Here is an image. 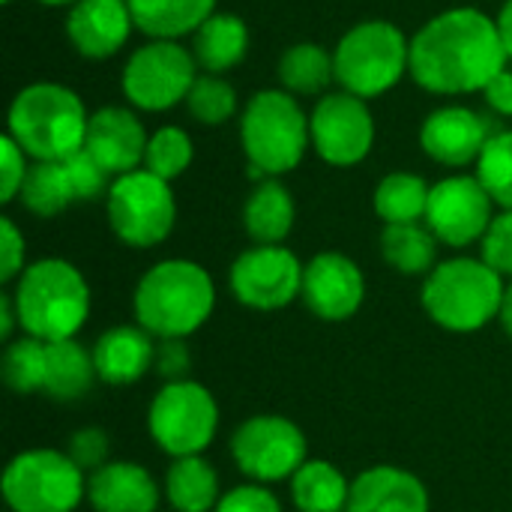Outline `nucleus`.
Segmentation results:
<instances>
[{"mask_svg":"<svg viewBox=\"0 0 512 512\" xmlns=\"http://www.w3.org/2000/svg\"><path fill=\"white\" fill-rule=\"evenodd\" d=\"M498 21L474 6H459L426 21L411 39V78L435 96L486 90L507 69Z\"/></svg>","mask_w":512,"mask_h":512,"instance_id":"obj_1","label":"nucleus"},{"mask_svg":"<svg viewBox=\"0 0 512 512\" xmlns=\"http://www.w3.org/2000/svg\"><path fill=\"white\" fill-rule=\"evenodd\" d=\"M36 3H42V6H75L78 0H36Z\"/></svg>","mask_w":512,"mask_h":512,"instance_id":"obj_48","label":"nucleus"},{"mask_svg":"<svg viewBox=\"0 0 512 512\" xmlns=\"http://www.w3.org/2000/svg\"><path fill=\"white\" fill-rule=\"evenodd\" d=\"M381 255L402 276H429L438 267V237L429 225H384Z\"/></svg>","mask_w":512,"mask_h":512,"instance_id":"obj_29","label":"nucleus"},{"mask_svg":"<svg viewBox=\"0 0 512 512\" xmlns=\"http://www.w3.org/2000/svg\"><path fill=\"white\" fill-rule=\"evenodd\" d=\"M63 171H66V180H69L75 201H93L99 195H108V189L114 183L111 174L87 150H78L69 159H63Z\"/></svg>","mask_w":512,"mask_h":512,"instance_id":"obj_37","label":"nucleus"},{"mask_svg":"<svg viewBox=\"0 0 512 512\" xmlns=\"http://www.w3.org/2000/svg\"><path fill=\"white\" fill-rule=\"evenodd\" d=\"M483 96H486V102H489V108H492V111H498L501 117H512V72L510 69L498 72V75H495V78L486 84Z\"/></svg>","mask_w":512,"mask_h":512,"instance_id":"obj_44","label":"nucleus"},{"mask_svg":"<svg viewBox=\"0 0 512 512\" xmlns=\"http://www.w3.org/2000/svg\"><path fill=\"white\" fill-rule=\"evenodd\" d=\"M96 375L111 387H129L141 381L156 360V342L144 327L120 324L105 330L93 345Z\"/></svg>","mask_w":512,"mask_h":512,"instance_id":"obj_22","label":"nucleus"},{"mask_svg":"<svg viewBox=\"0 0 512 512\" xmlns=\"http://www.w3.org/2000/svg\"><path fill=\"white\" fill-rule=\"evenodd\" d=\"M90 114L81 96L63 84L39 81L9 105V132L33 162H63L84 150Z\"/></svg>","mask_w":512,"mask_h":512,"instance_id":"obj_4","label":"nucleus"},{"mask_svg":"<svg viewBox=\"0 0 512 512\" xmlns=\"http://www.w3.org/2000/svg\"><path fill=\"white\" fill-rule=\"evenodd\" d=\"M147 426L156 447L171 459L201 456L219 432L216 396L198 381H171L153 396Z\"/></svg>","mask_w":512,"mask_h":512,"instance_id":"obj_9","label":"nucleus"},{"mask_svg":"<svg viewBox=\"0 0 512 512\" xmlns=\"http://www.w3.org/2000/svg\"><path fill=\"white\" fill-rule=\"evenodd\" d=\"M240 141L249 174L258 183L288 174L303 162L312 144L309 117L288 90H258L243 108Z\"/></svg>","mask_w":512,"mask_h":512,"instance_id":"obj_5","label":"nucleus"},{"mask_svg":"<svg viewBox=\"0 0 512 512\" xmlns=\"http://www.w3.org/2000/svg\"><path fill=\"white\" fill-rule=\"evenodd\" d=\"M0 147H3L0 201H3V204H12V201L21 195V186H24V177H27L30 165H27V153L18 147V141H15L12 135H3V138H0Z\"/></svg>","mask_w":512,"mask_h":512,"instance_id":"obj_41","label":"nucleus"},{"mask_svg":"<svg viewBox=\"0 0 512 512\" xmlns=\"http://www.w3.org/2000/svg\"><path fill=\"white\" fill-rule=\"evenodd\" d=\"M231 459L252 483L291 480L309 462L303 429L282 414H255L231 435Z\"/></svg>","mask_w":512,"mask_h":512,"instance_id":"obj_11","label":"nucleus"},{"mask_svg":"<svg viewBox=\"0 0 512 512\" xmlns=\"http://www.w3.org/2000/svg\"><path fill=\"white\" fill-rule=\"evenodd\" d=\"M315 153L336 168L360 165L375 144V120L366 99L339 90L324 93L309 117Z\"/></svg>","mask_w":512,"mask_h":512,"instance_id":"obj_14","label":"nucleus"},{"mask_svg":"<svg viewBox=\"0 0 512 512\" xmlns=\"http://www.w3.org/2000/svg\"><path fill=\"white\" fill-rule=\"evenodd\" d=\"M195 54L174 39H150L123 66L120 87L141 111H168L186 102L198 78Z\"/></svg>","mask_w":512,"mask_h":512,"instance_id":"obj_12","label":"nucleus"},{"mask_svg":"<svg viewBox=\"0 0 512 512\" xmlns=\"http://www.w3.org/2000/svg\"><path fill=\"white\" fill-rule=\"evenodd\" d=\"M174 512H213L222 501L219 474L204 456L174 459L162 486Z\"/></svg>","mask_w":512,"mask_h":512,"instance_id":"obj_26","label":"nucleus"},{"mask_svg":"<svg viewBox=\"0 0 512 512\" xmlns=\"http://www.w3.org/2000/svg\"><path fill=\"white\" fill-rule=\"evenodd\" d=\"M498 33H501V42H504V48H507V57L512 60V0H507L504 6H501V12H498Z\"/></svg>","mask_w":512,"mask_h":512,"instance_id":"obj_46","label":"nucleus"},{"mask_svg":"<svg viewBox=\"0 0 512 512\" xmlns=\"http://www.w3.org/2000/svg\"><path fill=\"white\" fill-rule=\"evenodd\" d=\"M96 360L75 339L48 342V372H45V396L57 402H75L90 393L96 381Z\"/></svg>","mask_w":512,"mask_h":512,"instance_id":"obj_27","label":"nucleus"},{"mask_svg":"<svg viewBox=\"0 0 512 512\" xmlns=\"http://www.w3.org/2000/svg\"><path fill=\"white\" fill-rule=\"evenodd\" d=\"M294 216L297 207L291 192L273 177L261 180L243 204V228L255 246H282L294 228Z\"/></svg>","mask_w":512,"mask_h":512,"instance_id":"obj_24","label":"nucleus"},{"mask_svg":"<svg viewBox=\"0 0 512 512\" xmlns=\"http://www.w3.org/2000/svg\"><path fill=\"white\" fill-rule=\"evenodd\" d=\"M18 327L39 342L75 339L90 318V285L63 258H42L15 279Z\"/></svg>","mask_w":512,"mask_h":512,"instance_id":"obj_3","label":"nucleus"},{"mask_svg":"<svg viewBox=\"0 0 512 512\" xmlns=\"http://www.w3.org/2000/svg\"><path fill=\"white\" fill-rule=\"evenodd\" d=\"M18 198L39 219H51V216L63 213L75 201L66 171H63V162H33Z\"/></svg>","mask_w":512,"mask_h":512,"instance_id":"obj_33","label":"nucleus"},{"mask_svg":"<svg viewBox=\"0 0 512 512\" xmlns=\"http://www.w3.org/2000/svg\"><path fill=\"white\" fill-rule=\"evenodd\" d=\"M477 180L498 207L512 210V129L489 138L483 156L477 159Z\"/></svg>","mask_w":512,"mask_h":512,"instance_id":"obj_35","label":"nucleus"},{"mask_svg":"<svg viewBox=\"0 0 512 512\" xmlns=\"http://www.w3.org/2000/svg\"><path fill=\"white\" fill-rule=\"evenodd\" d=\"M189 114L204 126H222L237 114V93L222 75H198L189 96Z\"/></svg>","mask_w":512,"mask_h":512,"instance_id":"obj_36","label":"nucleus"},{"mask_svg":"<svg viewBox=\"0 0 512 512\" xmlns=\"http://www.w3.org/2000/svg\"><path fill=\"white\" fill-rule=\"evenodd\" d=\"M135 321L156 339H186L198 333L216 309L210 273L186 258L153 264L132 297Z\"/></svg>","mask_w":512,"mask_h":512,"instance_id":"obj_2","label":"nucleus"},{"mask_svg":"<svg viewBox=\"0 0 512 512\" xmlns=\"http://www.w3.org/2000/svg\"><path fill=\"white\" fill-rule=\"evenodd\" d=\"M351 483L327 459H309L291 477V501L300 512H348Z\"/></svg>","mask_w":512,"mask_h":512,"instance_id":"obj_28","label":"nucleus"},{"mask_svg":"<svg viewBox=\"0 0 512 512\" xmlns=\"http://www.w3.org/2000/svg\"><path fill=\"white\" fill-rule=\"evenodd\" d=\"M432 186L411 171H393L375 186V213L384 225H408L426 219Z\"/></svg>","mask_w":512,"mask_h":512,"instance_id":"obj_31","label":"nucleus"},{"mask_svg":"<svg viewBox=\"0 0 512 512\" xmlns=\"http://www.w3.org/2000/svg\"><path fill=\"white\" fill-rule=\"evenodd\" d=\"M132 27L135 21L126 0H78L66 15L69 45L87 60L114 57L126 45Z\"/></svg>","mask_w":512,"mask_h":512,"instance_id":"obj_19","label":"nucleus"},{"mask_svg":"<svg viewBox=\"0 0 512 512\" xmlns=\"http://www.w3.org/2000/svg\"><path fill=\"white\" fill-rule=\"evenodd\" d=\"M489 138H492L489 123L465 105L438 108L420 126L423 153L447 168L474 165L483 156Z\"/></svg>","mask_w":512,"mask_h":512,"instance_id":"obj_18","label":"nucleus"},{"mask_svg":"<svg viewBox=\"0 0 512 512\" xmlns=\"http://www.w3.org/2000/svg\"><path fill=\"white\" fill-rule=\"evenodd\" d=\"M87 498V474L66 450H24L3 471L9 512H75Z\"/></svg>","mask_w":512,"mask_h":512,"instance_id":"obj_8","label":"nucleus"},{"mask_svg":"<svg viewBox=\"0 0 512 512\" xmlns=\"http://www.w3.org/2000/svg\"><path fill=\"white\" fill-rule=\"evenodd\" d=\"M303 267L285 246H252L234 258L228 285L237 303L255 312H276L300 297Z\"/></svg>","mask_w":512,"mask_h":512,"instance_id":"obj_13","label":"nucleus"},{"mask_svg":"<svg viewBox=\"0 0 512 512\" xmlns=\"http://www.w3.org/2000/svg\"><path fill=\"white\" fill-rule=\"evenodd\" d=\"M108 225L114 237L135 249H150L168 240L177 222V201L171 183L147 168L114 177L108 195Z\"/></svg>","mask_w":512,"mask_h":512,"instance_id":"obj_10","label":"nucleus"},{"mask_svg":"<svg viewBox=\"0 0 512 512\" xmlns=\"http://www.w3.org/2000/svg\"><path fill=\"white\" fill-rule=\"evenodd\" d=\"M156 480L135 462H108L87 477V501L96 512H156Z\"/></svg>","mask_w":512,"mask_h":512,"instance_id":"obj_21","label":"nucleus"},{"mask_svg":"<svg viewBox=\"0 0 512 512\" xmlns=\"http://www.w3.org/2000/svg\"><path fill=\"white\" fill-rule=\"evenodd\" d=\"M192 156H195L192 138L180 126H162L150 135L144 168L171 183L192 165Z\"/></svg>","mask_w":512,"mask_h":512,"instance_id":"obj_34","label":"nucleus"},{"mask_svg":"<svg viewBox=\"0 0 512 512\" xmlns=\"http://www.w3.org/2000/svg\"><path fill=\"white\" fill-rule=\"evenodd\" d=\"M15 324H18L15 300H12V294H0V339H3V342H12Z\"/></svg>","mask_w":512,"mask_h":512,"instance_id":"obj_45","label":"nucleus"},{"mask_svg":"<svg viewBox=\"0 0 512 512\" xmlns=\"http://www.w3.org/2000/svg\"><path fill=\"white\" fill-rule=\"evenodd\" d=\"M504 291V276L483 258H450L426 276L423 309L450 333H477L498 321Z\"/></svg>","mask_w":512,"mask_h":512,"instance_id":"obj_6","label":"nucleus"},{"mask_svg":"<svg viewBox=\"0 0 512 512\" xmlns=\"http://www.w3.org/2000/svg\"><path fill=\"white\" fill-rule=\"evenodd\" d=\"M483 261L504 279H512V210H504L492 219L483 237Z\"/></svg>","mask_w":512,"mask_h":512,"instance_id":"obj_39","label":"nucleus"},{"mask_svg":"<svg viewBox=\"0 0 512 512\" xmlns=\"http://www.w3.org/2000/svg\"><path fill=\"white\" fill-rule=\"evenodd\" d=\"M333 63L342 90L369 102L405 78L411 69V42L393 21H360L339 39Z\"/></svg>","mask_w":512,"mask_h":512,"instance_id":"obj_7","label":"nucleus"},{"mask_svg":"<svg viewBox=\"0 0 512 512\" xmlns=\"http://www.w3.org/2000/svg\"><path fill=\"white\" fill-rule=\"evenodd\" d=\"M3 3H12V0H3Z\"/></svg>","mask_w":512,"mask_h":512,"instance_id":"obj_49","label":"nucleus"},{"mask_svg":"<svg viewBox=\"0 0 512 512\" xmlns=\"http://www.w3.org/2000/svg\"><path fill=\"white\" fill-rule=\"evenodd\" d=\"M192 366V354L186 348L183 339H162L156 345V360L153 369L165 378V384L171 381H186V372Z\"/></svg>","mask_w":512,"mask_h":512,"instance_id":"obj_43","label":"nucleus"},{"mask_svg":"<svg viewBox=\"0 0 512 512\" xmlns=\"http://www.w3.org/2000/svg\"><path fill=\"white\" fill-rule=\"evenodd\" d=\"M498 321H501V327H504V333L512 339V282L507 285V291H504V306H501V315H498Z\"/></svg>","mask_w":512,"mask_h":512,"instance_id":"obj_47","label":"nucleus"},{"mask_svg":"<svg viewBox=\"0 0 512 512\" xmlns=\"http://www.w3.org/2000/svg\"><path fill=\"white\" fill-rule=\"evenodd\" d=\"M348 512H429V489L396 465H375L351 483Z\"/></svg>","mask_w":512,"mask_h":512,"instance_id":"obj_20","label":"nucleus"},{"mask_svg":"<svg viewBox=\"0 0 512 512\" xmlns=\"http://www.w3.org/2000/svg\"><path fill=\"white\" fill-rule=\"evenodd\" d=\"M216 512H282V504L264 483H243L222 495Z\"/></svg>","mask_w":512,"mask_h":512,"instance_id":"obj_40","label":"nucleus"},{"mask_svg":"<svg viewBox=\"0 0 512 512\" xmlns=\"http://www.w3.org/2000/svg\"><path fill=\"white\" fill-rule=\"evenodd\" d=\"M45 372H48V342L24 336V339H15L6 345L3 360H0V375L12 393H18V396L42 393Z\"/></svg>","mask_w":512,"mask_h":512,"instance_id":"obj_32","label":"nucleus"},{"mask_svg":"<svg viewBox=\"0 0 512 512\" xmlns=\"http://www.w3.org/2000/svg\"><path fill=\"white\" fill-rule=\"evenodd\" d=\"M135 27L150 39L195 36V30L216 12V0H126Z\"/></svg>","mask_w":512,"mask_h":512,"instance_id":"obj_25","label":"nucleus"},{"mask_svg":"<svg viewBox=\"0 0 512 512\" xmlns=\"http://www.w3.org/2000/svg\"><path fill=\"white\" fill-rule=\"evenodd\" d=\"M150 135L135 111L120 105H105L90 114L84 150L111 174L123 177L129 171H138L147 156Z\"/></svg>","mask_w":512,"mask_h":512,"instance_id":"obj_17","label":"nucleus"},{"mask_svg":"<svg viewBox=\"0 0 512 512\" xmlns=\"http://www.w3.org/2000/svg\"><path fill=\"white\" fill-rule=\"evenodd\" d=\"M111 453V444H108V435L96 426H87V429H78L69 435L66 441V456L90 477L93 471H99L102 465H108Z\"/></svg>","mask_w":512,"mask_h":512,"instance_id":"obj_38","label":"nucleus"},{"mask_svg":"<svg viewBox=\"0 0 512 512\" xmlns=\"http://www.w3.org/2000/svg\"><path fill=\"white\" fill-rule=\"evenodd\" d=\"M495 201L486 192V186L468 174L444 177L432 186L429 192V210H426V225L438 237V243L465 249L471 243H483L495 213Z\"/></svg>","mask_w":512,"mask_h":512,"instance_id":"obj_15","label":"nucleus"},{"mask_svg":"<svg viewBox=\"0 0 512 512\" xmlns=\"http://www.w3.org/2000/svg\"><path fill=\"white\" fill-rule=\"evenodd\" d=\"M24 237L15 228V222L9 216L0 219V282L9 285L12 279H18L24 273Z\"/></svg>","mask_w":512,"mask_h":512,"instance_id":"obj_42","label":"nucleus"},{"mask_svg":"<svg viewBox=\"0 0 512 512\" xmlns=\"http://www.w3.org/2000/svg\"><path fill=\"white\" fill-rule=\"evenodd\" d=\"M279 81L291 96H324L336 81L333 54L318 42H297L279 57Z\"/></svg>","mask_w":512,"mask_h":512,"instance_id":"obj_30","label":"nucleus"},{"mask_svg":"<svg viewBox=\"0 0 512 512\" xmlns=\"http://www.w3.org/2000/svg\"><path fill=\"white\" fill-rule=\"evenodd\" d=\"M249 27L240 15L213 12L192 39V54L207 75H225L246 60Z\"/></svg>","mask_w":512,"mask_h":512,"instance_id":"obj_23","label":"nucleus"},{"mask_svg":"<svg viewBox=\"0 0 512 512\" xmlns=\"http://www.w3.org/2000/svg\"><path fill=\"white\" fill-rule=\"evenodd\" d=\"M300 300L321 321H348L366 300V276L348 255L318 252L303 267Z\"/></svg>","mask_w":512,"mask_h":512,"instance_id":"obj_16","label":"nucleus"}]
</instances>
